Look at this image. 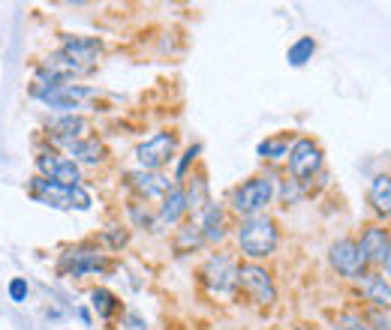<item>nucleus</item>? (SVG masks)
<instances>
[{"label":"nucleus","mask_w":391,"mask_h":330,"mask_svg":"<svg viewBox=\"0 0 391 330\" xmlns=\"http://www.w3.org/2000/svg\"><path fill=\"white\" fill-rule=\"evenodd\" d=\"M277 243H280V231H277V222L271 220V216L259 213V216H247V220L241 222L238 246L250 261H256V265L271 255L277 249Z\"/></svg>","instance_id":"f257e3e1"},{"label":"nucleus","mask_w":391,"mask_h":330,"mask_svg":"<svg viewBox=\"0 0 391 330\" xmlns=\"http://www.w3.org/2000/svg\"><path fill=\"white\" fill-rule=\"evenodd\" d=\"M274 198V180L271 177H250L232 192V210L241 213L244 220L247 216H259Z\"/></svg>","instance_id":"f03ea898"},{"label":"nucleus","mask_w":391,"mask_h":330,"mask_svg":"<svg viewBox=\"0 0 391 330\" xmlns=\"http://www.w3.org/2000/svg\"><path fill=\"white\" fill-rule=\"evenodd\" d=\"M199 277H202L211 294H235V288H238V261L226 253H217L202 265Z\"/></svg>","instance_id":"7ed1b4c3"},{"label":"nucleus","mask_w":391,"mask_h":330,"mask_svg":"<svg viewBox=\"0 0 391 330\" xmlns=\"http://www.w3.org/2000/svg\"><path fill=\"white\" fill-rule=\"evenodd\" d=\"M238 286L250 294L256 303L262 306H271L277 300V288H274V279L262 265L256 261H247V265H238Z\"/></svg>","instance_id":"20e7f679"},{"label":"nucleus","mask_w":391,"mask_h":330,"mask_svg":"<svg viewBox=\"0 0 391 330\" xmlns=\"http://www.w3.org/2000/svg\"><path fill=\"white\" fill-rule=\"evenodd\" d=\"M175 147H178V135L175 132H154L151 139L142 141L139 151H136L139 168H142V172H156V168H163L175 156Z\"/></svg>","instance_id":"39448f33"},{"label":"nucleus","mask_w":391,"mask_h":330,"mask_svg":"<svg viewBox=\"0 0 391 330\" xmlns=\"http://www.w3.org/2000/svg\"><path fill=\"white\" fill-rule=\"evenodd\" d=\"M328 261H331V267L346 279H364L367 277V261L361 255V249H359V241H349V237L337 241L331 246Z\"/></svg>","instance_id":"423d86ee"},{"label":"nucleus","mask_w":391,"mask_h":330,"mask_svg":"<svg viewBox=\"0 0 391 330\" xmlns=\"http://www.w3.org/2000/svg\"><path fill=\"white\" fill-rule=\"evenodd\" d=\"M319 168H322V147L313 139H298L289 147V172H292V180L304 184Z\"/></svg>","instance_id":"0eeeda50"},{"label":"nucleus","mask_w":391,"mask_h":330,"mask_svg":"<svg viewBox=\"0 0 391 330\" xmlns=\"http://www.w3.org/2000/svg\"><path fill=\"white\" fill-rule=\"evenodd\" d=\"M108 258L91 246H75L61 255V273L66 277H87V273H106Z\"/></svg>","instance_id":"6e6552de"},{"label":"nucleus","mask_w":391,"mask_h":330,"mask_svg":"<svg viewBox=\"0 0 391 330\" xmlns=\"http://www.w3.org/2000/svg\"><path fill=\"white\" fill-rule=\"evenodd\" d=\"M37 165H39L42 177L58 180V184H63V186L82 184V168H78V163H73L70 156H58L54 151H46V153L37 156Z\"/></svg>","instance_id":"1a4fd4ad"},{"label":"nucleus","mask_w":391,"mask_h":330,"mask_svg":"<svg viewBox=\"0 0 391 330\" xmlns=\"http://www.w3.org/2000/svg\"><path fill=\"white\" fill-rule=\"evenodd\" d=\"M70 189L73 186H63V184H58V180H49L42 174L30 180V198L39 201V204H49V208H58V210H70L73 208Z\"/></svg>","instance_id":"9d476101"},{"label":"nucleus","mask_w":391,"mask_h":330,"mask_svg":"<svg viewBox=\"0 0 391 330\" xmlns=\"http://www.w3.org/2000/svg\"><path fill=\"white\" fill-rule=\"evenodd\" d=\"M359 249L367 265H385V258L391 253V234L388 229H383V225H367L361 241H359Z\"/></svg>","instance_id":"9b49d317"},{"label":"nucleus","mask_w":391,"mask_h":330,"mask_svg":"<svg viewBox=\"0 0 391 330\" xmlns=\"http://www.w3.org/2000/svg\"><path fill=\"white\" fill-rule=\"evenodd\" d=\"M99 51H103V39L97 37H66L61 49V54H66L82 70H91V63L99 58Z\"/></svg>","instance_id":"f8f14e48"},{"label":"nucleus","mask_w":391,"mask_h":330,"mask_svg":"<svg viewBox=\"0 0 391 330\" xmlns=\"http://www.w3.org/2000/svg\"><path fill=\"white\" fill-rule=\"evenodd\" d=\"M127 180L142 192L144 198H163L166 192L172 189V180L163 177L160 172H136V174H130Z\"/></svg>","instance_id":"ddd939ff"},{"label":"nucleus","mask_w":391,"mask_h":330,"mask_svg":"<svg viewBox=\"0 0 391 330\" xmlns=\"http://www.w3.org/2000/svg\"><path fill=\"white\" fill-rule=\"evenodd\" d=\"M70 151V159L73 163H87V165H97L106 159V144L99 139H78V141H70L66 144Z\"/></svg>","instance_id":"4468645a"},{"label":"nucleus","mask_w":391,"mask_h":330,"mask_svg":"<svg viewBox=\"0 0 391 330\" xmlns=\"http://www.w3.org/2000/svg\"><path fill=\"white\" fill-rule=\"evenodd\" d=\"M361 294L373 306H385V310H391V282L383 277V273H367V277L361 279Z\"/></svg>","instance_id":"2eb2a0df"},{"label":"nucleus","mask_w":391,"mask_h":330,"mask_svg":"<svg viewBox=\"0 0 391 330\" xmlns=\"http://www.w3.org/2000/svg\"><path fill=\"white\" fill-rule=\"evenodd\" d=\"M85 132H87V120L82 115H63V118H58V120L51 123L54 141H63V144L78 141Z\"/></svg>","instance_id":"dca6fc26"},{"label":"nucleus","mask_w":391,"mask_h":330,"mask_svg":"<svg viewBox=\"0 0 391 330\" xmlns=\"http://www.w3.org/2000/svg\"><path fill=\"white\" fill-rule=\"evenodd\" d=\"M205 241H223L226 237V216H223V208L220 204H208L205 213H202V225H199Z\"/></svg>","instance_id":"f3484780"},{"label":"nucleus","mask_w":391,"mask_h":330,"mask_svg":"<svg viewBox=\"0 0 391 330\" xmlns=\"http://www.w3.org/2000/svg\"><path fill=\"white\" fill-rule=\"evenodd\" d=\"M371 204H373V210L379 216H385V220H391V177L388 174H376L371 180Z\"/></svg>","instance_id":"a211bd4d"},{"label":"nucleus","mask_w":391,"mask_h":330,"mask_svg":"<svg viewBox=\"0 0 391 330\" xmlns=\"http://www.w3.org/2000/svg\"><path fill=\"white\" fill-rule=\"evenodd\" d=\"M187 213V192L181 186H172L169 192L163 196V208H160V220L175 225L181 216Z\"/></svg>","instance_id":"6ab92c4d"},{"label":"nucleus","mask_w":391,"mask_h":330,"mask_svg":"<svg viewBox=\"0 0 391 330\" xmlns=\"http://www.w3.org/2000/svg\"><path fill=\"white\" fill-rule=\"evenodd\" d=\"M313 54H316V39L313 37H298L292 45H289V51H286V61L289 66H304L307 61H313Z\"/></svg>","instance_id":"aec40b11"},{"label":"nucleus","mask_w":391,"mask_h":330,"mask_svg":"<svg viewBox=\"0 0 391 330\" xmlns=\"http://www.w3.org/2000/svg\"><path fill=\"white\" fill-rule=\"evenodd\" d=\"M91 303H94L97 315H99V318H106V322L120 310V300H118L108 288H94V291H91Z\"/></svg>","instance_id":"412c9836"},{"label":"nucleus","mask_w":391,"mask_h":330,"mask_svg":"<svg viewBox=\"0 0 391 330\" xmlns=\"http://www.w3.org/2000/svg\"><path fill=\"white\" fill-rule=\"evenodd\" d=\"M187 192V210H193V213H199V210H205L208 208V180L205 177H193V184H190V189H184Z\"/></svg>","instance_id":"4be33fe9"},{"label":"nucleus","mask_w":391,"mask_h":330,"mask_svg":"<svg viewBox=\"0 0 391 330\" xmlns=\"http://www.w3.org/2000/svg\"><path fill=\"white\" fill-rule=\"evenodd\" d=\"M334 330H371L359 312H337L334 315Z\"/></svg>","instance_id":"5701e85b"},{"label":"nucleus","mask_w":391,"mask_h":330,"mask_svg":"<svg viewBox=\"0 0 391 330\" xmlns=\"http://www.w3.org/2000/svg\"><path fill=\"white\" fill-rule=\"evenodd\" d=\"M256 156H262V159H283V156H289V144L286 141H262L259 147H256Z\"/></svg>","instance_id":"b1692460"},{"label":"nucleus","mask_w":391,"mask_h":330,"mask_svg":"<svg viewBox=\"0 0 391 330\" xmlns=\"http://www.w3.org/2000/svg\"><path fill=\"white\" fill-rule=\"evenodd\" d=\"M205 237H202V231L196 229V225H187V229H181V234H178V241H175V249L178 253H184L187 246H199Z\"/></svg>","instance_id":"393cba45"},{"label":"nucleus","mask_w":391,"mask_h":330,"mask_svg":"<svg viewBox=\"0 0 391 330\" xmlns=\"http://www.w3.org/2000/svg\"><path fill=\"white\" fill-rule=\"evenodd\" d=\"M70 201H73L75 210H91V204H94V201H91V192H87L82 184L70 189Z\"/></svg>","instance_id":"a878e982"},{"label":"nucleus","mask_w":391,"mask_h":330,"mask_svg":"<svg viewBox=\"0 0 391 330\" xmlns=\"http://www.w3.org/2000/svg\"><path fill=\"white\" fill-rule=\"evenodd\" d=\"M199 153H202V144H193V147H190V151L184 153V159H181V163H178V168H175V180H184L187 168L193 165V159H196Z\"/></svg>","instance_id":"bb28decb"},{"label":"nucleus","mask_w":391,"mask_h":330,"mask_svg":"<svg viewBox=\"0 0 391 330\" xmlns=\"http://www.w3.org/2000/svg\"><path fill=\"white\" fill-rule=\"evenodd\" d=\"M9 300H13V303H25L27 300V282L21 277L9 279Z\"/></svg>","instance_id":"cd10ccee"},{"label":"nucleus","mask_w":391,"mask_h":330,"mask_svg":"<svg viewBox=\"0 0 391 330\" xmlns=\"http://www.w3.org/2000/svg\"><path fill=\"white\" fill-rule=\"evenodd\" d=\"M364 318H367V322L373 324L371 330H391V318H388V315H383L379 310H371V312H367Z\"/></svg>","instance_id":"c85d7f7f"},{"label":"nucleus","mask_w":391,"mask_h":330,"mask_svg":"<svg viewBox=\"0 0 391 330\" xmlns=\"http://www.w3.org/2000/svg\"><path fill=\"white\" fill-rule=\"evenodd\" d=\"M124 330H148V322L139 315V312H127L124 318Z\"/></svg>","instance_id":"c756f323"},{"label":"nucleus","mask_w":391,"mask_h":330,"mask_svg":"<svg viewBox=\"0 0 391 330\" xmlns=\"http://www.w3.org/2000/svg\"><path fill=\"white\" fill-rule=\"evenodd\" d=\"M295 184H298V180H286V184H283V198H286L289 204L301 198V189H298Z\"/></svg>","instance_id":"7c9ffc66"},{"label":"nucleus","mask_w":391,"mask_h":330,"mask_svg":"<svg viewBox=\"0 0 391 330\" xmlns=\"http://www.w3.org/2000/svg\"><path fill=\"white\" fill-rule=\"evenodd\" d=\"M106 237H108V243H111V249H120V246L127 243V231H108Z\"/></svg>","instance_id":"2f4dec72"},{"label":"nucleus","mask_w":391,"mask_h":330,"mask_svg":"<svg viewBox=\"0 0 391 330\" xmlns=\"http://www.w3.org/2000/svg\"><path fill=\"white\" fill-rule=\"evenodd\" d=\"M78 318H82L85 324H91V312H87V310H78Z\"/></svg>","instance_id":"473e14b6"},{"label":"nucleus","mask_w":391,"mask_h":330,"mask_svg":"<svg viewBox=\"0 0 391 330\" xmlns=\"http://www.w3.org/2000/svg\"><path fill=\"white\" fill-rule=\"evenodd\" d=\"M383 267H385V277L391 279V253H388V258H385V265H383Z\"/></svg>","instance_id":"72a5a7b5"},{"label":"nucleus","mask_w":391,"mask_h":330,"mask_svg":"<svg viewBox=\"0 0 391 330\" xmlns=\"http://www.w3.org/2000/svg\"><path fill=\"white\" fill-rule=\"evenodd\" d=\"M295 330H316V327H310V324H298Z\"/></svg>","instance_id":"f704fd0d"}]
</instances>
